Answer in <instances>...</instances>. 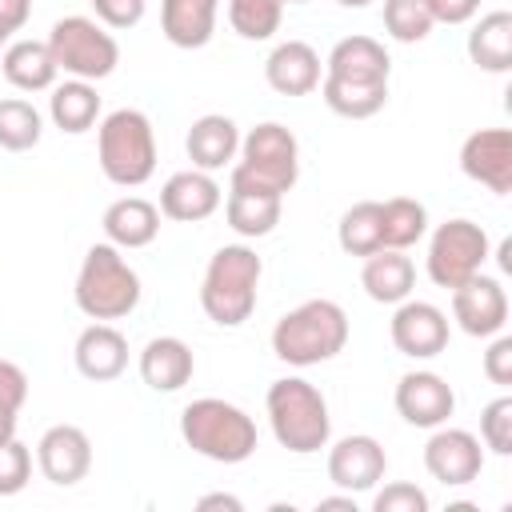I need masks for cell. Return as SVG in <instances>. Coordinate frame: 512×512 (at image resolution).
<instances>
[{"label": "cell", "instance_id": "obj_1", "mask_svg": "<svg viewBox=\"0 0 512 512\" xmlns=\"http://www.w3.org/2000/svg\"><path fill=\"white\" fill-rule=\"evenodd\" d=\"M264 260L248 244H224L212 252L200 280V308L220 328H240L256 312Z\"/></svg>", "mask_w": 512, "mask_h": 512}, {"label": "cell", "instance_id": "obj_2", "mask_svg": "<svg viewBox=\"0 0 512 512\" xmlns=\"http://www.w3.org/2000/svg\"><path fill=\"white\" fill-rule=\"evenodd\" d=\"M344 344H348V316L328 296L296 304L272 328V352H276V360H284L292 368L324 364L336 352H344Z\"/></svg>", "mask_w": 512, "mask_h": 512}, {"label": "cell", "instance_id": "obj_3", "mask_svg": "<svg viewBox=\"0 0 512 512\" xmlns=\"http://www.w3.org/2000/svg\"><path fill=\"white\" fill-rule=\"evenodd\" d=\"M264 408H268V424H272V436L280 448H288L296 456H312V452L328 448V440H332L328 400L304 376L272 380Z\"/></svg>", "mask_w": 512, "mask_h": 512}, {"label": "cell", "instance_id": "obj_4", "mask_svg": "<svg viewBox=\"0 0 512 512\" xmlns=\"http://www.w3.org/2000/svg\"><path fill=\"white\" fill-rule=\"evenodd\" d=\"M184 444L216 464H244L256 452V420L220 396H200L180 412Z\"/></svg>", "mask_w": 512, "mask_h": 512}, {"label": "cell", "instance_id": "obj_5", "mask_svg": "<svg viewBox=\"0 0 512 512\" xmlns=\"http://www.w3.org/2000/svg\"><path fill=\"white\" fill-rule=\"evenodd\" d=\"M296 176H300V140L292 136V128L264 120L248 136H240V152H236L228 188L284 196V192H292Z\"/></svg>", "mask_w": 512, "mask_h": 512}, {"label": "cell", "instance_id": "obj_6", "mask_svg": "<svg viewBox=\"0 0 512 512\" xmlns=\"http://www.w3.org/2000/svg\"><path fill=\"white\" fill-rule=\"evenodd\" d=\"M140 276L136 268L120 256L116 244H92L80 260V272H76V308L88 316V320H120L128 312H136L140 304Z\"/></svg>", "mask_w": 512, "mask_h": 512}, {"label": "cell", "instance_id": "obj_7", "mask_svg": "<svg viewBox=\"0 0 512 512\" xmlns=\"http://www.w3.org/2000/svg\"><path fill=\"white\" fill-rule=\"evenodd\" d=\"M100 172L120 188H140L156 172V128L140 108H116L96 128Z\"/></svg>", "mask_w": 512, "mask_h": 512}, {"label": "cell", "instance_id": "obj_8", "mask_svg": "<svg viewBox=\"0 0 512 512\" xmlns=\"http://www.w3.org/2000/svg\"><path fill=\"white\" fill-rule=\"evenodd\" d=\"M48 52L60 72L76 80H104L120 64V44L116 36L92 20V16H64L48 32Z\"/></svg>", "mask_w": 512, "mask_h": 512}, {"label": "cell", "instance_id": "obj_9", "mask_svg": "<svg viewBox=\"0 0 512 512\" xmlns=\"http://www.w3.org/2000/svg\"><path fill=\"white\" fill-rule=\"evenodd\" d=\"M488 232L476 224V220H444L432 240H428V256H424V268H428V280L440 284V288H456L464 284L468 276H476L488 260Z\"/></svg>", "mask_w": 512, "mask_h": 512}, {"label": "cell", "instance_id": "obj_10", "mask_svg": "<svg viewBox=\"0 0 512 512\" xmlns=\"http://www.w3.org/2000/svg\"><path fill=\"white\" fill-rule=\"evenodd\" d=\"M424 468L432 480H440L444 488H464L480 476L484 468V448L480 436H472L468 428H432L428 444H424Z\"/></svg>", "mask_w": 512, "mask_h": 512}, {"label": "cell", "instance_id": "obj_11", "mask_svg": "<svg viewBox=\"0 0 512 512\" xmlns=\"http://www.w3.org/2000/svg\"><path fill=\"white\" fill-rule=\"evenodd\" d=\"M388 472V452L376 436L368 432H352V436H340L332 448H328V480L340 488V492H372Z\"/></svg>", "mask_w": 512, "mask_h": 512}, {"label": "cell", "instance_id": "obj_12", "mask_svg": "<svg viewBox=\"0 0 512 512\" xmlns=\"http://www.w3.org/2000/svg\"><path fill=\"white\" fill-rule=\"evenodd\" d=\"M452 316L468 336H480V340L504 332V324H508V292H504V284L496 276H484V272L468 276L464 284L452 288Z\"/></svg>", "mask_w": 512, "mask_h": 512}, {"label": "cell", "instance_id": "obj_13", "mask_svg": "<svg viewBox=\"0 0 512 512\" xmlns=\"http://www.w3.org/2000/svg\"><path fill=\"white\" fill-rule=\"evenodd\" d=\"M388 336L396 344V352L412 356V360H432L448 348V316L428 304V300H400L388 324Z\"/></svg>", "mask_w": 512, "mask_h": 512}, {"label": "cell", "instance_id": "obj_14", "mask_svg": "<svg viewBox=\"0 0 512 512\" xmlns=\"http://www.w3.org/2000/svg\"><path fill=\"white\" fill-rule=\"evenodd\" d=\"M460 172L484 184L496 196L512 192V132L508 128H476L460 144Z\"/></svg>", "mask_w": 512, "mask_h": 512}, {"label": "cell", "instance_id": "obj_15", "mask_svg": "<svg viewBox=\"0 0 512 512\" xmlns=\"http://www.w3.org/2000/svg\"><path fill=\"white\" fill-rule=\"evenodd\" d=\"M36 464L56 488H72L92 468V440L80 424H52L36 440Z\"/></svg>", "mask_w": 512, "mask_h": 512}, {"label": "cell", "instance_id": "obj_16", "mask_svg": "<svg viewBox=\"0 0 512 512\" xmlns=\"http://www.w3.org/2000/svg\"><path fill=\"white\" fill-rule=\"evenodd\" d=\"M392 400H396V412L412 428H440L456 412V392L436 372H404Z\"/></svg>", "mask_w": 512, "mask_h": 512}, {"label": "cell", "instance_id": "obj_17", "mask_svg": "<svg viewBox=\"0 0 512 512\" xmlns=\"http://www.w3.org/2000/svg\"><path fill=\"white\" fill-rule=\"evenodd\" d=\"M224 204V192L216 184L212 172L204 168H184V172H172L160 188V216L168 220H180V224H200L208 220L216 208Z\"/></svg>", "mask_w": 512, "mask_h": 512}, {"label": "cell", "instance_id": "obj_18", "mask_svg": "<svg viewBox=\"0 0 512 512\" xmlns=\"http://www.w3.org/2000/svg\"><path fill=\"white\" fill-rule=\"evenodd\" d=\"M324 64L308 40H280L264 60V80L280 96H308L320 88Z\"/></svg>", "mask_w": 512, "mask_h": 512}, {"label": "cell", "instance_id": "obj_19", "mask_svg": "<svg viewBox=\"0 0 512 512\" xmlns=\"http://www.w3.org/2000/svg\"><path fill=\"white\" fill-rule=\"evenodd\" d=\"M72 360H76V372L84 380H116L124 368H128V340L116 324L108 320H96L88 324L80 336H76V348H72Z\"/></svg>", "mask_w": 512, "mask_h": 512}, {"label": "cell", "instance_id": "obj_20", "mask_svg": "<svg viewBox=\"0 0 512 512\" xmlns=\"http://www.w3.org/2000/svg\"><path fill=\"white\" fill-rule=\"evenodd\" d=\"M184 148H188L192 168L220 172V168L232 164L236 152H240V128H236V120L224 116V112L196 116L192 128H188V136H184Z\"/></svg>", "mask_w": 512, "mask_h": 512}, {"label": "cell", "instance_id": "obj_21", "mask_svg": "<svg viewBox=\"0 0 512 512\" xmlns=\"http://www.w3.org/2000/svg\"><path fill=\"white\" fill-rule=\"evenodd\" d=\"M196 372V356L180 336H152L140 348V380L152 392H180Z\"/></svg>", "mask_w": 512, "mask_h": 512}, {"label": "cell", "instance_id": "obj_22", "mask_svg": "<svg viewBox=\"0 0 512 512\" xmlns=\"http://www.w3.org/2000/svg\"><path fill=\"white\" fill-rule=\"evenodd\" d=\"M220 0H160V32L176 48H204L216 32Z\"/></svg>", "mask_w": 512, "mask_h": 512}, {"label": "cell", "instance_id": "obj_23", "mask_svg": "<svg viewBox=\"0 0 512 512\" xmlns=\"http://www.w3.org/2000/svg\"><path fill=\"white\" fill-rule=\"evenodd\" d=\"M104 236L116 248H148L160 232V208L144 196H120L104 208Z\"/></svg>", "mask_w": 512, "mask_h": 512}, {"label": "cell", "instance_id": "obj_24", "mask_svg": "<svg viewBox=\"0 0 512 512\" xmlns=\"http://www.w3.org/2000/svg\"><path fill=\"white\" fill-rule=\"evenodd\" d=\"M360 284H364L368 300H376V304H400L416 288V264L404 252H396V248H380V252L364 256Z\"/></svg>", "mask_w": 512, "mask_h": 512}, {"label": "cell", "instance_id": "obj_25", "mask_svg": "<svg viewBox=\"0 0 512 512\" xmlns=\"http://www.w3.org/2000/svg\"><path fill=\"white\" fill-rule=\"evenodd\" d=\"M324 76H348V80H388L392 60L380 40L372 36H344L332 44L324 60Z\"/></svg>", "mask_w": 512, "mask_h": 512}, {"label": "cell", "instance_id": "obj_26", "mask_svg": "<svg viewBox=\"0 0 512 512\" xmlns=\"http://www.w3.org/2000/svg\"><path fill=\"white\" fill-rule=\"evenodd\" d=\"M0 68H4V80L20 92H48L60 76L56 60L48 52V40H12L4 48Z\"/></svg>", "mask_w": 512, "mask_h": 512}, {"label": "cell", "instance_id": "obj_27", "mask_svg": "<svg viewBox=\"0 0 512 512\" xmlns=\"http://www.w3.org/2000/svg\"><path fill=\"white\" fill-rule=\"evenodd\" d=\"M280 208H284V196L252 192V188H228L224 220H228V228H232L236 236L260 240V236H268V232L280 224Z\"/></svg>", "mask_w": 512, "mask_h": 512}, {"label": "cell", "instance_id": "obj_28", "mask_svg": "<svg viewBox=\"0 0 512 512\" xmlns=\"http://www.w3.org/2000/svg\"><path fill=\"white\" fill-rule=\"evenodd\" d=\"M324 104L344 120H368L388 104V80H348V76H320Z\"/></svg>", "mask_w": 512, "mask_h": 512}, {"label": "cell", "instance_id": "obj_29", "mask_svg": "<svg viewBox=\"0 0 512 512\" xmlns=\"http://www.w3.org/2000/svg\"><path fill=\"white\" fill-rule=\"evenodd\" d=\"M468 60L484 72H508L512 68V12L496 8L484 12L468 32Z\"/></svg>", "mask_w": 512, "mask_h": 512}, {"label": "cell", "instance_id": "obj_30", "mask_svg": "<svg viewBox=\"0 0 512 512\" xmlns=\"http://www.w3.org/2000/svg\"><path fill=\"white\" fill-rule=\"evenodd\" d=\"M48 92H52V96H48V116H52V124H56L60 132L80 136V132H88V128L96 124V116H100V96H96L92 80L68 76L64 84H52Z\"/></svg>", "mask_w": 512, "mask_h": 512}, {"label": "cell", "instance_id": "obj_31", "mask_svg": "<svg viewBox=\"0 0 512 512\" xmlns=\"http://www.w3.org/2000/svg\"><path fill=\"white\" fill-rule=\"evenodd\" d=\"M428 236V208L412 196H392V200H380V240L384 248H412Z\"/></svg>", "mask_w": 512, "mask_h": 512}, {"label": "cell", "instance_id": "obj_32", "mask_svg": "<svg viewBox=\"0 0 512 512\" xmlns=\"http://www.w3.org/2000/svg\"><path fill=\"white\" fill-rule=\"evenodd\" d=\"M336 240L348 256H372L384 248L380 240V200H356L352 208H344L340 224H336Z\"/></svg>", "mask_w": 512, "mask_h": 512}, {"label": "cell", "instance_id": "obj_33", "mask_svg": "<svg viewBox=\"0 0 512 512\" xmlns=\"http://www.w3.org/2000/svg\"><path fill=\"white\" fill-rule=\"evenodd\" d=\"M44 120L36 112V104H28L24 96H4L0 100V148L4 152H28L40 144Z\"/></svg>", "mask_w": 512, "mask_h": 512}, {"label": "cell", "instance_id": "obj_34", "mask_svg": "<svg viewBox=\"0 0 512 512\" xmlns=\"http://www.w3.org/2000/svg\"><path fill=\"white\" fill-rule=\"evenodd\" d=\"M288 0H228V24L244 40H272Z\"/></svg>", "mask_w": 512, "mask_h": 512}, {"label": "cell", "instance_id": "obj_35", "mask_svg": "<svg viewBox=\"0 0 512 512\" xmlns=\"http://www.w3.org/2000/svg\"><path fill=\"white\" fill-rule=\"evenodd\" d=\"M432 12L428 0H384V32L400 44H416L432 32Z\"/></svg>", "mask_w": 512, "mask_h": 512}, {"label": "cell", "instance_id": "obj_36", "mask_svg": "<svg viewBox=\"0 0 512 512\" xmlns=\"http://www.w3.org/2000/svg\"><path fill=\"white\" fill-rule=\"evenodd\" d=\"M24 400H28V376H24V368L12 364V360H0V444L16 436Z\"/></svg>", "mask_w": 512, "mask_h": 512}, {"label": "cell", "instance_id": "obj_37", "mask_svg": "<svg viewBox=\"0 0 512 512\" xmlns=\"http://www.w3.org/2000/svg\"><path fill=\"white\" fill-rule=\"evenodd\" d=\"M480 440L496 456H512V396H496L480 412Z\"/></svg>", "mask_w": 512, "mask_h": 512}, {"label": "cell", "instance_id": "obj_38", "mask_svg": "<svg viewBox=\"0 0 512 512\" xmlns=\"http://www.w3.org/2000/svg\"><path fill=\"white\" fill-rule=\"evenodd\" d=\"M28 480H32V452H28V444H20L12 436L0 444V496L24 492Z\"/></svg>", "mask_w": 512, "mask_h": 512}, {"label": "cell", "instance_id": "obj_39", "mask_svg": "<svg viewBox=\"0 0 512 512\" xmlns=\"http://www.w3.org/2000/svg\"><path fill=\"white\" fill-rule=\"evenodd\" d=\"M372 512H428V496H424V488L396 480L372 496Z\"/></svg>", "mask_w": 512, "mask_h": 512}, {"label": "cell", "instance_id": "obj_40", "mask_svg": "<svg viewBox=\"0 0 512 512\" xmlns=\"http://www.w3.org/2000/svg\"><path fill=\"white\" fill-rule=\"evenodd\" d=\"M104 28H132L144 20V0H88Z\"/></svg>", "mask_w": 512, "mask_h": 512}, {"label": "cell", "instance_id": "obj_41", "mask_svg": "<svg viewBox=\"0 0 512 512\" xmlns=\"http://www.w3.org/2000/svg\"><path fill=\"white\" fill-rule=\"evenodd\" d=\"M488 340H492V344H488V352H484V376H488L492 384L508 388V384H512V336L496 332V336H488Z\"/></svg>", "mask_w": 512, "mask_h": 512}, {"label": "cell", "instance_id": "obj_42", "mask_svg": "<svg viewBox=\"0 0 512 512\" xmlns=\"http://www.w3.org/2000/svg\"><path fill=\"white\" fill-rule=\"evenodd\" d=\"M428 12L436 24H464L480 12V0H428Z\"/></svg>", "mask_w": 512, "mask_h": 512}, {"label": "cell", "instance_id": "obj_43", "mask_svg": "<svg viewBox=\"0 0 512 512\" xmlns=\"http://www.w3.org/2000/svg\"><path fill=\"white\" fill-rule=\"evenodd\" d=\"M28 16H32V0H0V24L4 28L20 32L28 24Z\"/></svg>", "mask_w": 512, "mask_h": 512}, {"label": "cell", "instance_id": "obj_44", "mask_svg": "<svg viewBox=\"0 0 512 512\" xmlns=\"http://www.w3.org/2000/svg\"><path fill=\"white\" fill-rule=\"evenodd\" d=\"M196 508H200V512H208V508L240 512V500H236V496H228V492H208V496H200V500H196Z\"/></svg>", "mask_w": 512, "mask_h": 512}, {"label": "cell", "instance_id": "obj_45", "mask_svg": "<svg viewBox=\"0 0 512 512\" xmlns=\"http://www.w3.org/2000/svg\"><path fill=\"white\" fill-rule=\"evenodd\" d=\"M316 508H320V512H328V508H344V512H356V500H352V492H344V496H324Z\"/></svg>", "mask_w": 512, "mask_h": 512}, {"label": "cell", "instance_id": "obj_46", "mask_svg": "<svg viewBox=\"0 0 512 512\" xmlns=\"http://www.w3.org/2000/svg\"><path fill=\"white\" fill-rule=\"evenodd\" d=\"M12 36H16V32H12V28H4V24H0V48H8V40H12Z\"/></svg>", "mask_w": 512, "mask_h": 512}, {"label": "cell", "instance_id": "obj_47", "mask_svg": "<svg viewBox=\"0 0 512 512\" xmlns=\"http://www.w3.org/2000/svg\"><path fill=\"white\" fill-rule=\"evenodd\" d=\"M336 4H344V8H368L372 0H336Z\"/></svg>", "mask_w": 512, "mask_h": 512}, {"label": "cell", "instance_id": "obj_48", "mask_svg": "<svg viewBox=\"0 0 512 512\" xmlns=\"http://www.w3.org/2000/svg\"><path fill=\"white\" fill-rule=\"evenodd\" d=\"M288 4H308V0H288Z\"/></svg>", "mask_w": 512, "mask_h": 512}]
</instances>
